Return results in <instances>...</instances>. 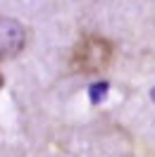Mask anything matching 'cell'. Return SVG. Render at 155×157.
<instances>
[{
	"label": "cell",
	"instance_id": "obj_1",
	"mask_svg": "<svg viewBox=\"0 0 155 157\" xmlns=\"http://www.w3.org/2000/svg\"><path fill=\"white\" fill-rule=\"evenodd\" d=\"M115 59V43L98 33H86L74 43L69 52V69L74 74H100Z\"/></svg>",
	"mask_w": 155,
	"mask_h": 157
},
{
	"label": "cell",
	"instance_id": "obj_2",
	"mask_svg": "<svg viewBox=\"0 0 155 157\" xmlns=\"http://www.w3.org/2000/svg\"><path fill=\"white\" fill-rule=\"evenodd\" d=\"M26 40H29V33L19 19L0 14V62L22 55V50L26 48Z\"/></svg>",
	"mask_w": 155,
	"mask_h": 157
},
{
	"label": "cell",
	"instance_id": "obj_3",
	"mask_svg": "<svg viewBox=\"0 0 155 157\" xmlns=\"http://www.w3.org/2000/svg\"><path fill=\"white\" fill-rule=\"evenodd\" d=\"M107 88H110V86H107L105 81L93 83V86L88 88V98H91V102H93V105H98V102L103 100V95H107Z\"/></svg>",
	"mask_w": 155,
	"mask_h": 157
},
{
	"label": "cell",
	"instance_id": "obj_4",
	"mask_svg": "<svg viewBox=\"0 0 155 157\" xmlns=\"http://www.w3.org/2000/svg\"><path fill=\"white\" fill-rule=\"evenodd\" d=\"M2 83H5V78H2V71H0V88H2Z\"/></svg>",
	"mask_w": 155,
	"mask_h": 157
},
{
	"label": "cell",
	"instance_id": "obj_5",
	"mask_svg": "<svg viewBox=\"0 0 155 157\" xmlns=\"http://www.w3.org/2000/svg\"><path fill=\"white\" fill-rule=\"evenodd\" d=\"M153 100H155V88H153Z\"/></svg>",
	"mask_w": 155,
	"mask_h": 157
}]
</instances>
